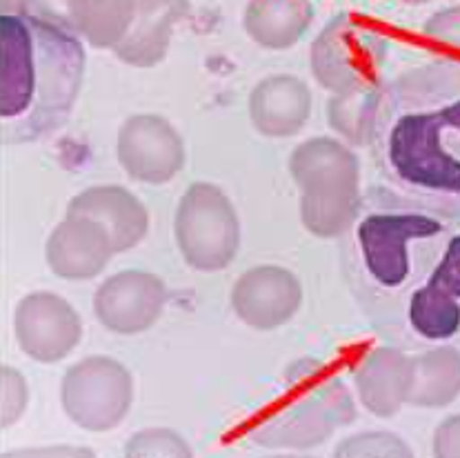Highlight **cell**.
Instances as JSON below:
<instances>
[{"label": "cell", "instance_id": "cell-1", "mask_svg": "<svg viewBox=\"0 0 460 458\" xmlns=\"http://www.w3.org/2000/svg\"><path fill=\"white\" fill-rule=\"evenodd\" d=\"M369 149L383 185L460 221V58L383 83Z\"/></svg>", "mask_w": 460, "mask_h": 458}, {"label": "cell", "instance_id": "cell-2", "mask_svg": "<svg viewBox=\"0 0 460 458\" xmlns=\"http://www.w3.org/2000/svg\"><path fill=\"white\" fill-rule=\"evenodd\" d=\"M460 221H452L387 185H372L342 233V268L369 322L396 339L414 294L431 280Z\"/></svg>", "mask_w": 460, "mask_h": 458}, {"label": "cell", "instance_id": "cell-3", "mask_svg": "<svg viewBox=\"0 0 460 458\" xmlns=\"http://www.w3.org/2000/svg\"><path fill=\"white\" fill-rule=\"evenodd\" d=\"M84 45L69 18L42 3H3L0 137L39 143L72 116L84 78Z\"/></svg>", "mask_w": 460, "mask_h": 458}, {"label": "cell", "instance_id": "cell-4", "mask_svg": "<svg viewBox=\"0 0 460 458\" xmlns=\"http://www.w3.org/2000/svg\"><path fill=\"white\" fill-rule=\"evenodd\" d=\"M354 418L345 383L318 363L303 361L289 369L283 399L252 429V438L265 447L309 450Z\"/></svg>", "mask_w": 460, "mask_h": 458}, {"label": "cell", "instance_id": "cell-5", "mask_svg": "<svg viewBox=\"0 0 460 458\" xmlns=\"http://www.w3.org/2000/svg\"><path fill=\"white\" fill-rule=\"evenodd\" d=\"M387 40L374 25L338 13L312 45V74L334 96L376 90L383 85Z\"/></svg>", "mask_w": 460, "mask_h": 458}, {"label": "cell", "instance_id": "cell-6", "mask_svg": "<svg viewBox=\"0 0 460 458\" xmlns=\"http://www.w3.org/2000/svg\"><path fill=\"white\" fill-rule=\"evenodd\" d=\"M176 241L187 263L200 272H220L241 247V221L220 187L194 183L176 212Z\"/></svg>", "mask_w": 460, "mask_h": 458}, {"label": "cell", "instance_id": "cell-7", "mask_svg": "<svg viewBox=\"0 0 460 458\" xmlns=\"http://www.w3.org/2000/svg\"><path fill=\"white\" fill-rule=\"evenodd\" d=\"M396 340L407 345L460 343V225L429 283L407 303Z\"/></svg>", "mask_w": 460, "mask_h": 458}, {"label": "cell", "instance_id": "cell-8", "mask_svg": "<svg viewBox=\"0 0 460 458\" xmlns=\"http://www.w3.org/2000/svg\"><path fill=\"white\" fill-rule=\"evenodd\" d=\"M131 396L129 372L114 358H84L63 381L65 412L89 432L114 429L129 412Z\"/></svg>", "mask_w": 460, "mask_h": 458}, {"label": "cell", "instance_id": "cell-9", "mask_svg": "<svg viewBox=\"0 0 460 458\" xmlns=\"http://www.w3.org/2000/svg\"><path fill=\"white\" fill-rule=\"evenodd\" d=\"M16 340L27 357L40 363L63 361L83 334L81 316L65 298L49 292L30 294L13 314Z\"/></svg>", "mask_w": 460, "mask_h": 458}, {"label": "cell", "instance_id": "cell-10", "mask_svg": "<svg viewBox=\"0 0 460 458\" xmlns=\"http://www.w3.org/2000/svg\"><path fill=\"white\" fill-rule=\"evenodd\" d=\"M119 161L131 179L167 183L185 163V147L176 129L161 116H131L119 134Z\"/></svg>", "mask_w": 460, "mask_h": 458}, {"label": "cell", "instance_id": "cell-11", "mask_svg": "<svg viewBox=\"0 0 460 458\" xmlns=\"http://www.w3.org/2000/svg\"><path fill=\"white\" fill-rule=\"evenodd\" d=\"M167 303V287L147 272L116 274L101 285L93 298L98 321L116 334H138L149 330Z\"/></svg>", "mask_w": 460, "mask_h": 458}, {"label": "cell", "instance_id": "cell-12", "mask_svg": "<svg viewBox=\"0 0 460 458\" xmlns=\"http://www.w3.org/2000/svg\"><path fill=\"white\" fill-rule=\"evenodd\" d=\"M303 305L300 280L279 265H258L236 280L232 307L245 325L276 330L296 316Z\"/></svg>", "mask_w": 460, "mask_h": 458}, {"label": "cell", "instance_id": "cell-13", "mask_svg": "<svg viewBox=\"0 0 460 458\" xmlns=\"http://www.w3.org/2000/svg\"><path fill=\"white\" fill-rule=\"evenodd\" d=\"M289 172L303 194L360 191L358 158L334 138H309L298 145L289 161Z\"/></svg>", "mask_w": 460, "mask_h": 458}, {"label": "cell", "instance_id": "cell-14", "mask_svg": "<svg viewBox=\"0 0 460 458\" xmlns=\"http://www.w3.org/2000/svg\"><path fill=\"white\" fill-rule=\"evenodd\" d=\"M116 254L111 236L96 221L67 216L47 241V263L63 278H93Z\"/></svg>", "mask_w": 460, "mask_h": 458}, {"label": "cell", "instance_id": "cell-15", "mask_svg": "<svg viewBox=\"0 0 460 458\" xmlns=\"http://www.w3.org/2000/svg\"><path fill=\"white\" fill-rule=\"evenodd\" d=\"M67 216L96 221L107 229L114 242V251H127L143 241L149 218L143 203L123 187H89L69 203Z\"/></svg>", "mask_w": 460, "mask_h": 458}, {"label": "cell", "instance_id": "cell-16", "mask_svg": "<svg viewBox=\"0 0 460 458\" xmlns=\"http://www.w3.org/2000/svg\"><path fill=\"white\" fill-rule=\"evenodd\" d=\"M312 114V93L300 78L280 74L253 87L250 119L253 128L270 138H288L298 134Z\"/></svg>", "mask_w": 460, "mask_h": 458}, {"label": "cell", "instance_id": "cell-17", "mask_svg": "<svg viewBox=\"0 0 460 458\" xmlns=\"http://www.w3.org/2000/svg\"><path fill=\"white\" fill-rule=\"evenodd\" d=\"M411 385V358L396 348H376L360 358L356 387L372 414L387 418L407 403Z\"/></svg>", "mask_w": 460, "mask_h": 458}, {"label": "cell", "instance_id": "cell-18", "mask_svg": "<svg viewBox=\"0 0 460 458\" xmlns=\"http://www.w3.org/2000/svg\"><path fill=\"white\" fill-rule=\"evenodd\" d=\"M314 18V4L305 0H256L250 3L243 27L267 49H288L303 39Z\"/></svg>", "mask_w": 460, "mask_h": 458}, {"label": "cell", "instance_id": "cell-19", "mask_svg": "<svg viewBox=\"0 0 460 458\" xmlns=\"http://www.w3.org/2000/svg\"><path fill=\"white\" fill-rule=\"evenodd\" d=\"M460 394V352L443 345L411 358V385L407 403L416 408H443Z\"/></svg>", "mask_w": 460, "mask_h": 458}, {"label": "cell", "instance_id": "cell-20", "mask_svg": "<svg viewBox=\"0 0 460 458\" xmlns=\"http://www.w3.org/2000/svg\"><path fill=\"white\" fill-rule=\"evenodd\" d=\"M173 22V4L136 3V16L116 56L125 63L149 67L165 56Z\"/></svg>", "mask_w": 460, "mask_h": 458}, {"label": "cell", "instance_id": "cell-21", "mask_svg": "<svg viewBox=\"0 0 460 458\" xmlns=\"http://www.w3.org/2000/svg\"><path fill=\"white\" fill-rule=\"evenodd\" d=\"M69 21L96 47H119L136 16V3H72Z\"/></svg>", "mask_w": 460, "mask_h": 458}, {"label": "cell", "instance_id": "cell-22", "mask_svg": "<svg viewBox=\"0 0 460 458\" xmlns=\"http://www.w3.org/2000/svg\"><path fill=\"white\" fill-rule=\"evenodd\" d=\"M360 191L351 194H303L300 221L305 229L318 238L342 236L358 214Z\"/></svg>", "mask_w": 460, "mask_h": 458}, {"label": "cell", "instance_id": "cell-23", "mask_svg": "<svg viewBox=\"0 0 460 458\" xmlns=\"http://www.w3.org/2000/svg\"><path fill=\"white\" fill-rule=\"evenodd\" d=\"M380 87L356 93H342V96H334L330 101V107H327L330 128L336 134H341L347 143L369 145V140H372Z\"/></svg>", "mask_w": 460, "mask_h": 458}, {"label": "cell", "instance_id": "cell-24", "mask_svg": "<svg viewBox=\"0 0 460 458\" xmlns=\"http://www.w3.org/2000/svg\"><path fill=\"white\" fill-rule=\"evenodd\" d=\"M410 447L392 434H358L347 438L336 450V456H410Z\"/></svg>", "mask_w": 460, "mask_h": 458}, {"label": "cell", "instance_id": "cell-25", "mask_svg": "<svg viewBox=\"0 0 460 458\" xmlns=\"http://www.w3.org/2000/svg\"><path fill=\"white\" fill-rule=\"evenodd\" d=\"M422 31L436 43L460 49V7H449L445 12L434 13L422 27Z\"/></svg>", "mask_w": 460, "mask_h": 458}, {"label": "cell", "instance_id": "cell-26", "mask_svg": "<svg viewBox=\"0 0 460 458\" xmlns=\"http://www.w3.org/2000/svg\"><path fill=\"white\" fill-rule=\"evenodd\" d=\"M436 456H460V416H452L434 434Z\"/></svg>", "mask_w": 460, "mask_h": 458}]
</instances>
